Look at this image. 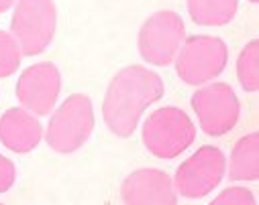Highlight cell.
<instances>
[{
    "label": "cell",
    "instance_id": "4fadbf2b",
    "mask_svg": "<svg viewBox=\"0 0 259 205\" xmlns=\"http://www.w3.org/2000/svg\"><path fill=\"white\" fill-rule=\"evenodd\" d=\"M239 0H188V11L194 23L221 27L233 21Z\"/></svg>",
    "mask_w": 259,
    "mask_h": 205
},
{
    "label": "cell",
    "instance_id": "52a82bcc",
    "mask_svg": "<svg viewBox=\"0 0 259 205\" xmlns=\"http://www.w3.org/2000/svg\"><path fill=\"white\" fill-rule=\"evenodd\" d=\"M192 108L198 114L202 130L210 136L227 134L239 118V100L227 84H212L198 90L192 98Z\"/></svg>",
    "mask_w": 259,
    "mask_h": 205
},
{
    "label": "cell",
    "instance_id": "8992f818",
    "mask_svg": "<svg viewBox=\"0 0 259 205\" xmlns=\"http://www.w3.org/2000/svg\"><path fill=\"white\" fill-rule=\"evenodd\" d=\"M184 41V23L171 11L153 15L139 33V49L145 61L167 65L178 55Z\"/></svg>",
    "mask_w": 259,
    "mask_h": 205
},
{
    "label": "cell",
    "instance_id": "9c48e42d",
    "mask_svg": "<svg viewBox=\"0 0 259 205\" xmlns=\"http://www.w3.org/2000/svg\"><path fill=\"white\" fill-rule=\"evenodd\" d=\"M59 72L51 63H39L33 65L21 76L17 86V96L21 104L35 112V114H47L59 94Z\"/></svg>",
    "mask_w": 259,
    "mask_h": 205
},
{
    "label": "cell",
    "instance_id": "277c9868",
    "mask_svg": "<svg viewBox=\"0 0 259 205\" xmlns=\"http://www.w3.org/2000/svg\"><path fill=\"white\" fill-rule=\"evenodd\" d=\"M55 31L53 0H19L13 17V35L23 53L37 55L45 51Z\"/></svg>",
    "mask_w": 259,
    "mask_h": 205
},
{
    "label": "cell",
    "instance_id": "ba28073f",
    "mask_svg": "<svg viewBox=\"0 0 259 205\" xmlns=\"http://www.w3.org/2000/svg\"><path fill=\"white\" fill-rule=\"evenodd\" d=\"M225 175V157L214 147H202L176 173V187L184 197H202L210 193Z\"/></svg>",
    "mask_w": 259,
    "mask_h": 205
},
{
    "label": "cell",
    "instance_id": "8fae6325",
    "mask_svg": "<svg viewBox=\"0 0 259 205\" xmlns=\"http://www.w3.org/2000/svg\"><path fill=\"white\" fill-rule=\"evenodd\" d=\"M0 141L15 153H29L41 141V124L29 112L13 108L0 118Z\"/></svg>",
    "mask_w": 259,
    "mask_h": 205
},
{
    "label": "cell",
    "instance_id": "9a60e30c",
    "mask_svg": "<svg viewBox=\"0 0 259 205\" xmlns=\"http://www.w3.org/2000/svg\"><path fill=\"white\" fill-rule=\"evenodd\" d=\"M19 63H21V53L17 41L9 33L0 31V78H9L11 74H15Z\"/></svg>",
    "mask_w": 259,
    "mask_h": 205
},
{
    "label": "cell",
    "instance_id": "e0dca14e",
    "mask_svg": "<svg viewBox=\"0 0 259 205\" xmlns=\"http://www.w3.org/2000/svg\"><path fill=\"white\" fill-rule=\"evenodd\" d=\"M15 183V165L0 155V193H5Z\"/></svg>",
    "mask_w": 259,
    "mask_h": 205
},
{
    "label": "cell",
    "instance_id": "6da1fadb",
    "mask_svg": "<svg viewBox=\"0 0 259 205\" xmlns=\"http://www.w3.org/2000/svg\"><path fill=\"white\" fill-rule=\"evenodd\" d=\"M163 96L157 74L133 65L122 70L110 84L104 98V120L116 136H131L143 110Z\"/></svg>",
    "mask_w": 259,
    "mask_h": 205
},
{
    "label": "cell",
    "instance_id": "d6986e66",
    "mask_svg": "<svg viewBox=\"0 0 259 205\" xmlns=\"http://www.w3.org/2000/svg\"><path fill=\"white\" fill-rule=\"evenodd\" d=\"M251 3H257V0H251Z\"/></svg>",
    "mask_w": 259,
    "mask_h": 205
},
{
    "label": "cell",
    "instance_id": "ac0fdd59",
    "mask_svg": "<svg viewBox=\"0 0 259 205\" xmlns=\"http://www.w3.org/2000/svg\"><path fill=\"white\" fill-rule=\"evenodd\" d=\"M13 3H15V0H0V13H5Z\"/></svg>",
    "mask_w": 259,
    "mask_h": 205
},
{
    "label": "cell",
    "instance_id": "30bf717a",
    "mask_svg": "<svg viewBox=\"0 0 259 205\" xmlns=\"http://www.w3.org/2000/svg\"><path fill=\"white\" fill-rule=\"evenodd\" d=\"M122 201L133 205H174L178 201L174 193V185L163 171L157 169H143L126 177L122 183Z\"/></svg>",
    "mask_w": 259,
    "mask_h": 205
},
{
    "label": "cell",
    "instance_id": "7a4b0ae2",
    "mask_svg": "<svg viewBox=\"0 0 259 205\" xmlns=\"http://www.w3.org/2000/svg\"><path fill=\"white\" fill-rule=\"evenodd\" d=\"M196 130L192 120L180 108L167 106L153 112L143 126V143L147 151L159 159H174L182 155L192 143Z\"/></svg>",
    "mask_w": 259,
    "mask_h": 205
},
{
    "label": "cell",
    "instance_id": "2e32d148",
    "mask_svg": "<svg viewBox=\"0 0 259 205\" xmlns=\"http://www.w3.org/2000/svg\"><path fill=\"white\" fill-rule=\"evenodd\" d=\"M214 205H225V203H229V205H251V203H255V197H253V193L249 191V189H243V187H231V189H225L214 201H212Z\"/></svg>",
    "mask_w": 259,
    "mask_h": 205
},
{
    "label": "cell",
    "instance_id": "5b68a950",
    "mask_svg": "<svg viewBox=\"0 0 259 205\" xmlns=\"http://www.w3.org/2000/svg\"><path fill=\"white\" fill-rule=\"evenodd\" d=\"M227 65V45L217 37H192L180 57L178 74L186 84L198 86L217 78Z\"/></svg>",
    "mask_w": 259,
    "mask_h": 205
},
{
    "label": "cell",
    "instance_id": "3957f363",
    "mask_svg": "<svg viewBox=\"0 0 259 205\" xmlns=\"http://www.w3.org/2000/svg\"><path fill=\"white\" fill-rule=\"evenodd\" d=\"M94 128L92 104L84 94H76L61 104L47 128V145L57 153L80 149Z\"/></svg>",
    "mask_w": 259,
    "mask_h": 205
},
{
    "label": "cell",
    "instance_id": "5bb4252c",
    "mask_svg": "<svg viewBox=\"0 0 259 205\" xmlns=\"http://www.w3.org/2000/svg\"><path fill=\"white\" fill-rule=\"evenodd\" d=\"M239 82L245 92H257L259 88V41H251L237 63Z\"/></svg>",
    "mask_w": 259,
    "mask_h": 205
},
{
    "label": "cell",
    "instance_id": "7c38bea8",
    "mask_svg": "<svg viewBox=\"0 0 259 205\" xmlns=\"http://www.w3.org/2000/svg\"><path fill=\"white\" fill-rule=\"evenodd\" d=\"M259 177V134H247L235 145L231 155V179L257 181Z\"/></svg>",
    "mask_w": 259,
    "mask_h": 205
}]
</instances>
